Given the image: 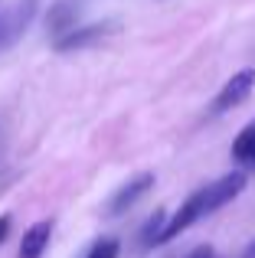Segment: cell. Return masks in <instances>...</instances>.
Wrapping results in <instances>:
<instances>
[{
  "label": "cell",
  "instance_id": "obj_1",
  "mask_svg": "<svg viewBox=\"0 0 255 258\" xmlns=\"http://www.w3.org/2000/svg\"><path fill=\"white\" fill-rule=\"evenodd\" d=\"M242 189H245V173L242 170H232V173L219 176L216 183H210V186H200L197 193L186 196V203L170 216V219H167V229H164L160 245L170 242V239H177L180 232H186L193 222H200V219H206V216H213L216 209H223L226 203H232Z\"/></svg>",
  "mask_w": 255,
  "mask_h": 258
},
{
  "label": "cell",
  "instance_id": "obj_2",
  "mask_svg": "<svg viewBox=\"0 0 255 258\" xmlns=\"http://www.w3.org/2000/svg\"><path fill=\"white\" fill-rule=\"evenodd\" d=\"M33 13H36V0H20V4L0 10V52L10 49V46L26 33Z\"/></svg>",
  "mask_w": 255,
  "mask_h": 258
},
{
  "label": "cell",
  "instance_id": "obj_3",
  "mask_svg": "<svg viewBox=\"0 0 255 258\" xmlns=\"http://www.w3.org/2000/svg\"><path fill=\"white\" fill-rule=\"evenodd\" d=\"M252 88H255V69H239L229 82L219 88L216 101H213V111L223 114V111H229V108L242 105V101L252 95Z\"/></svg>",
  "mask_w": 255,
  "mask_h": 258
},
{
  "label": "cell",
  "instance_id": "obj_4",
  "mask_svg": "<svg viewBox=\"0 0 255 258\" xmlns=\"http://www.w3.org/2000/svg\"><path fill=\"white\" fill-rule=\"evenodd\" d=\"M115 23H92V26H76V30L62 33V36L52 39V49L56 52H72V49H85V46H95L98 39H105L111 33Z\"/></svg>",
  "mask_w": 255,
  "mask_h": 258
},
{
  "label": "cell",
  "instance_id": "obj_5",
  "mask_svg": "<svg viewBox=\"0 0 255 258\" xmlns=\"http://www.w3.org/2000/svg\"><path fill=\"white\" fill-rule=\"evenodd\" d=\"M154 186V173H138L134 180H128L124 186L115 189V196L108 200V216H121L128 209H134V203L141 200V196H147V189Z\"/></svg>",
  "mask_w": 255,
  "mask_h": 258
},
{
  "label": "cell",
  "instance_id": "obj_6",
  "mask_svg": "<svg viewBox=\"0 0 255 258\" xmlns=\"http://www.w3.org/2000/svg\"><path fill=\"white\" fill-rule=\"evenodd\" d=\"M49 239H52V219L33 222L23 232V239H20V255L17 258H43V252L49 248Z\"/></svg>",
  "mask_w": 255,
  "mask_h": 258
},
{
  "label": "cell",
  "instance_id": "obj_7",
  "mask_svg": "<svg viewBox=\"0 0 255 258\" xmlns=\"http://www.w3.org/2000/svg\"><path fill=\"white\" fill-rule=\"evenodd\" d=\"M76 7L72 4H66V0H59V4H52L49 7V17H46V26H49V33L52 36H62V33H69V30H76Z\"/></svg>",
  "mask_w": 255,
  "mask_h": 258
},
{
  "label": "cell",
  "instance_id": "obj_8",
  "mask_svg": "<svg viewBox=\"0 0 255 258\" xmlns=\"http://www.w3.org/2000/svg\"><path fill=\"white\" fill-rule=\"evenodd\" d=\"M232 160H239V164H255V121L245 124L242 131L236 134V141H232Z\"/></svg>",
  "mask_w": 255,
  "mask_h": 258
},
{
  "label": "cell",
  "instance_id": "obj_9",
  "mask_svg": "<svg viewBox=\"0 0 255 258\" xmlns=\"http://www.w3.org/2000/svg\"><path fill=\"white\" fill-rule=\"evenodd\" d=\"M164 229H167V213H164V209H157V213L147 219V226L141 229V245H144V248L160 245V239H164Z\"/></svg>",
  "mask_w": 255,
  "mask_h": 258
},
{
  "label": "cell",
  "instance_id": "obj_10",
  "mask_svg": "<svg viewBox=\"0 0 255 258\" xmlns=\"http://www.w3.org/2000/svg\"><path fill=\"white\" fill-rule=\"evenodd\" d=\"M118 252H121V242L111 239V235H102V239L89 248V255H85V258H118Z\"/></svg>",
  "mask_w": 255,
  "mask_h": 258
},
{
  "label": "cell",
  "instance_id": "obj_11",
  "mask_svg": "<svg viewBox=\"0 0 255 258\" xmlns=\"http://www.w3.org/2000/svg\"><path fill=\"white\" fill-rule=\"evenodd\" d=\"M186 258H216V252H213L210 245H197V248H193V252L186 255Z\"/></svg>",
  "mask_w": 255,
  "mask_h": 258
},
{
  "label": "cell",
  "instance_id": "obj_12",
  "mask_svg": "<svg viewBox=\"0 0 255 258\" xmlns=\"http://www.w3.org/2000/svg\"><path fill=\"white\" fill-rule=\"evenodd\" d=\"M7 235H10V216H0V245L7 242Z\"/></svg>",
  "mask_w": 255,
  "mask_h": 258
},
{
  "label": "cell",
  "instance_id": "obj_13",
  "mask_svg": "<svg viewBox=\"0 0 255 258\" xmlns=\"http://www.w3.org/2000/svg\"><path fill=\"white\" fill-rule=\"evenodd\" d=\"M242 258H255V242H252L249 248H245V255H242Z\"/></svg>",
  "mask_w": 255,
  "mask_h": 258
}]
</instances>
